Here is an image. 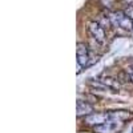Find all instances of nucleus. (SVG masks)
<instances>
[{"label":"nucleus","mask_w":133,"mask_h":133,"mask_svg":"<svg viewBox=\"0 0 133 133\" xmlns=\"http://www.w3.org/2000/svg\"><path fill=\"white\" fill-rule=\"evenodd\" d=\"M124 19H125L124 11H113V12L109 14V20H110L112 27H120Z\"/></svg>","instance_id":"obj_5"},{"label":"nucleus","mask_w":133,"mask_h":133,"mask_svg":"<svg viewBox=\"0 0 133 133\" xmlns=\"http://www.w3.org/2000/svg\"><path fill=\"white\" fill-rule=\"evenodd\" d=\"M81 68H83V66H81L80 64H77V75H79V73L81 72Z\"/></svg>","instance_id":"obj_13"},{"label":"nucleus","mask_w":133,"mask_h":133,"mask_svg":"<svg viewBox=\"0 0 133 133\" xmlns=\"http://www.w3.org/2000/svg\"><path fill=\"white\" fill-rule=\"evenodd\" d=\"M109 118V113L107 112H103V113H92L89 116H85L84 117V121H85V124L88 125H93V127H97V125H101L104 123H107Z\"/></svg>","instance_id":"obj_3"},{"label":"nucleus","mask_w":133,"mask_h":133,"mask_svg":"<svg viewBox=\"0 0 133 133\" xmlns=\"http://www.w3.org/2000/svg\"><path fill=\"white\" fill-rule=\"evenodd\" d=\"M88 29H89L91 35L93 36V39L97 43H100V44L105 43V31H104V27L98 21H91L88 24Z\"/></svg>","instance_id":"obj_2"},{"label":"nucleus","mask_w":133,"mask_h":133,"mask_svg":"<svg viewBox=\"0 0 133 133\" xmlns=\"http://www.w3.org/2000/svg\"><path fill=\"white\" fill-rule=\"evenodd\" d=\"M132 31H133V29H132Z\"/></svg>","instance_id":"obj_15"},{"label":"nucleus","mask_w":133,"mask_h":133,"mask_svg":"<svg viewBox=\"0 0 133 133\" xmlns=\"http://www.w3.org/2000/svg\"><path fill=\"white\" fill-rule=\"evenodd\" d=\"M123 2L125 4H128V5H133V0H123Z\"/></svg>","instance_id":"obj_12"},{"label":"nucleus","mask_w":133,"mask_h":133,"mask_svg":"<svg viewBox=\"0 0 133 133\" xmlns=\"http://www.w3.org/2000/svg\"><path fill=\"white\" fill-rule=\"evenodd\" d=\"M108 113L110 120H116V121H124L130 116L128 110H113V112H108Z\"/></svg>","instance_id":"obj_6"},{"label":"nucleus","mask_w":133,"mask_h":133,"mask_svg":"<svg viewBox=\"0 0 133 133\" xmlns=\"http://www.w3.org/2000/svg\"><path fill=\"white\" fill-rule=\"evenodd\" d=\"M76 53H77V56H84V55H89V48H88L87 44H84V43H79V44H77V48H76Z\"/></svg>","instance_id":"obj_8"},{"label":"nucleus","mask_w":133,"mask_h":133,"mask_svg":"<svg viewBox=\"0 0 133 133\" xmlns=\"http://www.w3.org/2000/svg\"><path fill=\"white\" fill-rule=\"evenodd\" d=\"M95 112V109L93 107L89 104V103H87V101H81V100H79L77 101V107H76V115L81 117V116H89Z\"/></svg>","instance_id":"obj_4"},{"label":"nucleus","mask_w":133,"mask_h":133,"mask_svg":"<svg viewBox=\"0 0 133 133\" xmlns=\"http://www.w3.org/2000/svg\"><path fill=\"white\" fill-rule=\"evenodd\" d=\"M89 63H91L89 55H84V56H77V64H80L81 66L89 65Z\"/></svg>","instance_id":"obj_9"},{"label":"nucleus","mask_w":133,"mask_h":133,"mask_svg":"<svg viewBox=\"0 0 133 133\" xmlns=\"http://www.w3.org/2000/svg\"><path fill=\"white\" fill-rule=\"evenodd\" d=\"M130 80H132V81H133V76H130Z\"/></svg>","instance_id":"obj_14"},{"label":"nucleus","mask_w":133,"mask_h":133,"mask_svg":"<svg viewBox=\"0 0 133 133\" xmlns=\"http://www.w3.org/2000/svg\"><path fill=\"white\" fill-rule=\"evenodd\" d=\"M101 3L104 4V7H108V8H110L113 5V0H101Z\"/></svg>","instance_id":"obj_11"},{"label":"nucleus","mask_w":133,"mask_h":133,"mask_svg":"<svg viewBox=\"0 0 133 133\" xmlns=\"http://www.w3.org/2000/svg\"><path fill=\"white\" fill-rule=\"evenodd\" d=\"M100 83H103L105 87H108L109 89H117V88L120 87L118 81L117 80H113V79H110V77H101V79H98Z\"/></svg>","instance_id":"obj_7"},{"label":"nucleus","mask_w":133,"mask_h":133,"mask_svg":"<svg viewBox=\"0 0 133 133\" xmlns=\"http://www.w3.org/2000/svg\"><path fill=\"white\" fill-rule=\"evenodd\" d=\"M124 12H125L127 17H129L130 20H133V5H128V8L124 11Z\"/></svg>","instance_id":"obj_10"},{"label":"nucleus","mask_w":133,"mask_h":133,"mask_svg":"<svg viewBox=\"0 0 133 133\" xmlns=\"http://www.w3.org/2000/svg\"><path fill=\"white\" fill-rule=\"evenodd\" d=\"M123 128V123L116 120H108L107 123L95 127L96 133H117Z\"/></svg>","instance_id":"obj_1"}]
</instances>
